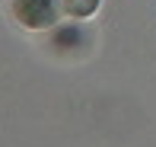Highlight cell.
Segmentation results:
<instances>
[{"label": "cell", "instance_id": "6da1fadb", "mask_svg": "<svg viewBox=\"0 0 156 147\" xmlns=\"http://www.w3.org/2000/svg\"><path fill=\"white\" fill-rule=\"evenodd\" d=\"M61 13V0H13V16L29 29H48Z\"/></svg>", "mask_w": 156, "mask_h": 147}, {"label": "cell", "instance_id": "7a4b0ae2", "mask_svg": "<svg viewBox=\"0 0 156 147\" xmlns=\"http://www.w3.org/2000/svg\"><path fill=\"white\" fill-rule=\"evenodd\" d=\"M99 3L102 0H61V10L67 16H73V19H86L99 10Z\"/></svg>", "mask_w": 156, "mask_h": 147}]
</instances>
